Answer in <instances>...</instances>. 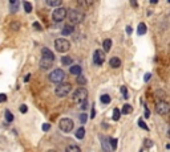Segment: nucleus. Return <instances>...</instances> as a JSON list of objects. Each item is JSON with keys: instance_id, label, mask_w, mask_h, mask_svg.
Instances as JSON below:
<instances>
[{"instance_id": "9d476101", "label": "nucleus", "mask_w": 170, "mask_h": 152, "mask_svg": "<svg viewBox=\"0 0 170 152\" xmlns=\"http://www.w3.org/2000/svg\"><path fill=\"white\" fill-rule=\"evenodd\" d=\"M53 65V61H51V60H47V58H43L41 57V61H40V68L44 70L47 69H51Z\"/></svg>"}, {"instance_id": "a878e982", "label": "nucleus", "mask_w": 170, "mask_h": 152, "mask_svg": "<svg viewBox=\"0 0 170 152\" xmlns=\"http://www.w3.org/2000/svg\"><path fill=\"white\" fill-rule=\"evenodd\" d=\"M77 83H79V85H85V83H87V78L81 74V76L77 77Z\"/></svg>"}, {"instance_id": "37998d69", "label": "nucleus", "mask_w": 170, "mask_h": 152, "mask_svg": "<svg viewBox=\"0 0 170 152\" xmlns=\"http://www.w3.org/2000/svg\"><path fill=\"white\" fill-rule=\"evenodd\" d=\"M167 136H169V138H170V130H169V131H167Z\"/></svg>"}, {"instance_id": "393cba45", "label": "nucleus", "mask_w": 170, "mask_h": 152, "mask_svg": "<svg viewBox=\"0 0 170 152\" xmlns=\"http://www.w3.org/2000/svg\"><path fill=\"white\" fill-rule=\"evenodd\" d=\"M120 115H121V111L118 108H114L113 110V121H118L120 119Z\"/></svg>"}, {"instance_id": "7c9ffc66", "label": "nucleus", "mask_w": 170, "mask_h": 152, "mask_svg": "<svg viewBox=\"0 0 170 152\" xmlns=\"http://www.w3.org/2000/svg\"><path fill=\"white\" fill-rule=\"evenodd\" d=\"M144 145H145V148H150L153 145V142L152 140H149V139H146L145 142H144Z\"/></svg>"}, {"instance_id": "aec40b11", "label": "nucleus", "mask_w": 170, "mask_h": 152, "mask_svg": "<svg viewBox=\"0 0 170 152\" xmlns=\"http://www.w3.org/2000/svg\"><path fill=\"white\" fill-rule=\"evenodd\" d=\"M85 136V128L84 127H80L79 130L76 131V138L77 139H83Z\"/></svg>"}, {"instance_id": "4468645a", "label": "nucleus", "mask_w": 170, "mask_h": 152, "mask_svg": "<svg viewBox=\"0 0 170 152\" xmlns=\"http://www.w3.org/2000/svg\"><path fill=\"white\" fill-rule=\"evenodd\" d=\"M109 65L112 66V68H120L121 66V60L120 58H117V57H112L110 58V61H109Z\"/></svg>"}, {"instance_id": "bb28decb", "label": "nucleus", "mask_w": 170, "mask_h": 152, "mask_svg": "<svg viewBox=\"0 0 170 152\" xmlns=\"http://www.w3.org/2000/svg\"><path fill=\"white\" fill-rule=\"evenodd\" d=\"M5 119H7L8 122L14 121V115H12V112H11L9 110H5Z\"/></svg>"}, {"instance_id": "6e6552de", "label": "nucleus", "mask_w": 170, "mask_h": 152, "mask_svg": "<svg viewBox=\"0 0 170 152\" xmlns=\"http://www.w3.org/2000/svg\"><path fill=\"white\" fill-rule=\"evenodd\" d=\"M60 126V130L64 132H70L73 130V127H75V125H73V121L72 119H69V118H64V119H61L59 123Z\"/></svg>"}, {"instance_id": "79ce46f5", "label": "nucleus", "mask_w": 170, "mask_h": 152, "mask_svg": "<svg viewBox=\"0 0 170 152\" xmlns=\"http://www.w3.org/2000/svg\"><path fill=\"white\" fill-rule=\"evenodd\" d=\"M166 148H167V149H170V144H167V145H166Z\"/></svg>"}, {"instance_id": "20e7f679", "label": "nucleus", "mask_w": 170, "mask_h": 152, "mask_svg": "<svg viewBox=\"0 0 170 152\" xmlns=\"http://www.w3.org/2000/svg\"><path fill=\"white\" fill-rule=\"evenodd\" d=\"M55 48L57 52L60 53H65L69 50L70 48V44L68 40H65V38H56L55 40Z\"/></svg>"}, {"instance_id": "412c9836", "label": "nucleus", "mask_w": 170, "mask_h": 152, "mask_svg": "<svg viewBox=\"0 0 170 152\" xmlns=\"http://www.w3.org/2000/svg\"><path fill=\"white\" fill-rule=\"evenodd\" d=\"M100 100H101V103L108 104V103H110V97H109L108 94H104V95H101Z\"/></svg>"}, {"instance_id": "cd10ccee", "label": "nucleus", "mask_w": 170, "mask_h": 152, "mask_svg": "<svg viewBox=\"0 0 170 152\" xmlns=\"http://www.w3.org/2000/svg\"><path fill=\"white\" fill-rule=\"evenodd\" d=\"M121 94H122V97L125 98V99H128V98H129V93H128V89H126L125 86H122V87H121Z\"/></svg>"}, {"instance_id": "c756f323", "label": "nucleus", "mask_w": 170, "mask_h": 152, "mask_svg": "<svg viewBox=\"0 0 170 152\" xmlns=\"http://www.w3.org/2000/svg\"><path fill=\"white\" fill-rule=\"evenodd\" d=\"M87 121H88V115L87 114H81L80 115V122L81 123L84 125V123H87Z\"/></svg>"}, {"instance_id": "2f4dec72", "label": "nucleus", "mask_w": 170, "mask_h": 152, "mask_svg": "<svg viewBox=\"0 0 170 152\" xmlns=\"http://www.w3.org/2000/svg\"><path fill=\"white\" fill-rule=\"evenodd\" d=\"M138 125H140V126H141V127H142V128H144V130H146V131H148V130H149V127H148V126H146V125H145V122H144V121H142V119H140V121H138Z\"/></svg>"}, {"instance_id": "a19ab883", "label": "nucleus", "mask_w": 170, "mask_h": 152, "mask_svg": "<svg viewBox=\"0 0 170 152\" xmlns=\"http://www.w3.org/2000/svg\"><path fill=\"white\" fill-rule=\"evenodd\" d=\"M81 108H83V110H85V108H87V102L81 103Z\"/></svg>"}, {"instance_id": "f8f14e48", "label": "nucleus", "mask_w": 170, "mask_h": 152, "mask_svg": "<svg viewBox=\"0 0 170 152\" xmlns=\"http://www.w3.org/2000/svg\"><path fill=\"white\" fill-rule=\"evenodd\" d=\"M69 72H70V74L79 77V76H81V72H83V69H81V66H79V65H73V66H70Z\"/></svg>"}, {"instance_id": "c03bdc74", "label": "nucleus", "mask_w": 170, "mask_h": 152, "mask_svg": "<svg viewBox=\"0 0 170 152\" xmlns=\"http://www.w3.org/2000/svg\"><path fill=\"white\" fill-rule=\"evenodd\" d=\"M105 152H109V151H106V149H105Z\"/></svg>"}, {"instance_id": "a211bd4d", "label": "nucleus", "mask_w": 170, "mask_h": 152, "mask_svg": "<svg viewBox=\"0 0 170 152\" xmlns=\"http://www.w3.org/2000/svg\"><path fill=\"white\" fill-rule=\"evenodd\" d=\"M47 4L49 7H57L59 8L61 5V0H47Z\"/></svg>"}, {"instance_id": "58836bf2", "label": "nucleus", "mask_w": 170, "mask_h": 152, "mask_svg": "<svg viewBox=\"0 0 170 152\" xmlns=\"http://www.w3.org/2000/svg\"><path fill=\"white\" fill-rule=\"evenodd\" d=\"M94 115H96V108H92V114H90V118H94Z\"/></svg>"}, {"instance_id": "4c0bfd02", "label": "nucleus", "mask_w": 170, "mask_h": 152, "mask_svg": "<svg viewBox=\"0 0 170 152\" xmlns=\"http://www.w3.org/2000/svg\"><path fill=\"white\" fill-rule=\"evenodd\" d=\"M33 27H35L36 29H39V31H41V27H40V24H39V23H35V24H33Z\"/></svg>"}, {"instance_id": "f257e3e1", "label": "nucleus", "mask_w": 170, "mask_h": 152, "mask_svg": "<svg viewBox=\"0 0 170 152\" xmlns=\"http://www.w3.org/2000/svg\"><path fill=\"white\" fill-rule=\"evenodd\" d=\"M68 19H69V21H70V25L80 24L81 21L85 19V13L79 9H69V12H68Z\"/></svg>"}, {"instance_id": "4be33fe9", "label": "nucleus", "mask_w": 170, "mask_h": 152, "mask_svg": "<svg viewBox=\"0 0 170 152\" xmlns=\"http://www.w3.org/2000/svg\"><path fill=\"white\" fill-rule=\"evenodd\" d=\"M133 111V107L130 104H124V107H122V114H130Z\"/></svg>"}, {"instance_id": "0eeeda50", "label": "nucleus", "mask_w": 170, "mask_h": 152, "mask_svg": "<svg viewBox=\"0 0 170 152\" xmlns=\"http://www.w3.org/2000/svg\"><path fill=\"white\" fill-rule=\"evenodd\" d=\"M156 111L160 115H167L170 114V103L165 102V100H160L156 104Z\"/></svg>"}, {"instance_id": "7ed1b4c3", "label": "nucleus", "mask_w": 170, "mask_h": 152, "mask_svg": "<svg viewBox=\"0 0 170 152\" xmlns=\"http://www.w3.org/2000/svg\"><path fill=\"white\" fill-rule=\"evenodd\" d=\"M70 91H72V85H70L69 82H65V83L63 82V83H60L59 86L56 87L55 94L57 95V97L63 98V97H66Z\"/></svg>"}, {"instance_id": "5701e85b", "label": "nucleus", "mask_w": 170, "mask_h": 152, "mask_svg": "<svg viewBox=\"0 0 170 152\" xmlns=\"http://www.w3.org/2000/svg\"><path fill=\"white\" fill-rule=\"evenodd\" d=\"M18 8H19V1L12 0V1H11V12H16Z\"/></svg>"}, {"instance_id": "f3484780", "label": "nucleus", "mask_w": 170, "mask_h": 152, "mask_svg": "<svg viewBox=\"0 0 170 152\" xmlns=\"http://www.w3.org/2000/svg\"><path fill=\"white\" fill-rule=\"evenodd\" d=\"M137 33L141 35V36L146 33V25L144 24V23H140V24H138V27H137Z\"/></svg>"}, {"instance_id": "e433bc0d", "label": "nucleus", "mask_w": 170, "mask_h": 152, "mask_svg": "<svg viewBox=\"0 0 170 152\" xmlns=\"http://www.w3.org/2000/svg\"><path fill=\"white\" fill-rule=\"evenodd\" d=\"M149 117H150V111L148 110V108H145V118L146 119H149Z\"/></svg>"}, {"instance_id": "39448f33", "label": "nucleus", "mask_w": 170, "mask_h": 152, "mask_svg": "<svg viewBox=\"0 0 170 152\" xmlns=\"http://www.w3.org/2000/svg\"><path fill=\"white\" fill-rule=\"evenodd\" d=\"M64 80H65V73L61 69H55L49 74V81L53 83H63Z\"/></svg>"}, {"instance_id": "2eb2a0df", "label": "nucleus", "mask_w": 170, "mask_h": 152, "mask_svg": "<svg viewBox=\"0 0 170 152\" xmlns=\"http://www.w3.org/2000/svg\"><path fill=\"white\" fill-rule=\"evenodd\" d=\"M61 64H63L64 66H69L70 64H73V60L70 58L69 56H63V57H61Z\"/></svg>"}, {"instance_id": "a18cd8bd", "label": "nucleus", "mask_w": 170, "mask_h": 152, "mask_svg": "<svg viewBox=\"0 0 170 152\" xmlns=\"http://www.w3.org/2000/svg\"><path fill=\"white\" fill-rule=\"evenodd\" d=\"M49 152H55V151H49Z\"/></svg>"}, {"instance_id": "9b49d317", "label": "nucleus", "mask_w": 170, "mask_h": 152, "mask_svg": "<svg viewBox=\"0 0 170 152\" xmlns=\"http://www.w3.org/2000/svg\"><path fill=\"white\" fill-rule=\"evenodd\" d=\"M43 53V58H47V60H51V61H55V54H53L48 48H43L41 50Z\"/></svg>"}, {"instance_id": "423d86ee", "label": "nucleus", "mask_w": 170, "mask_h": 152, "mask_svg": "<svg viewBox=\"0 0 170 152\" xmlns=\"http://www.w3.org/2000/svg\"><path fill=\"white\" fill-rule=\"evenodd\" d=\"M66 16H68V9H66V8H63V7L56 8L52 13V19H53V21H56V23L63 21Z\"/></svg>"}, {"instance_id": "dca6fc26", "label": "nucleus", "mask_w": 170, "mask_h": 152, "mask_svg": "<svg viewBox=\"0 0 170 152\" xmlns=\"http://www.w3.org/2000/svg\"><path fill=\"white\" fill-rule=\"evenodd\" d=\"M102 48H104V52H109L112 48V40L110 38H106L104 42H102Z\"/></svg>"}, {"instance_id": "ea45409f", "label": "nucleus", "mask_w": 170, "mask_h": 152, "mask_svg": "<svg viewBox=\"0 0 170 152\" xmlns=\"http://www.w3.org/2000/svg\"><path fill=\"white\" fill-rule=\"evenodd\" d=\"M126 33H128V35L132 33V27H126Z\"/></svg>"}, {"instance_id": "f03ea898", "label": "nucleus", "mask_w": 170, "mask_h": 152, "mask_svg": "<svg viewBox=\"0 0 170 152\" xmlns=\"http://www.w3.org/2000/svg\"><path fill=\"white\" fill-rule=\"evenodd\" d=\"M87 98H88V90L85 87H79L77 90H75L73 93V100L76 103H84L87 102Z\"/></svg>"}, {"instance_id": "473e14b6", "label": "nucleus", "mask_w": 170, "mask_h": 152, "mask_svg": "<svg viewBox=\"0 0 170 152\" xmlns=\"http://www.w3.org/2000/svg\"><path fill=\"white\" fill-rule=\"evenodd\" d=\"M27 111H28V107H27V106H25V104H21V106H20V112L25 114Z\"/></svg>"}, {"instance_id": "1a4fd4ad", "label": "nucleus", "mask_w": 170, "mask_h": 152, "mask_svg": "<svg viewBox=\"0 0 170 152\" xmlns=\"http://www.w3.org/2000/svg\"><path fill=\"white\" fill-rule=\"evenodd\" d=\"M104 61H105V53H104V50H100V49L94 50V53H93V62L96 64V65L101 66L102 64H104Z\"/></svg>"}, {"instance_id": "ddd939ff", "label": "nucleus", "mask_w": 170, "mask_h": 152, "mask_svg": "<svg viewBox=\"0 0 170 152\" xmlns=\"http://www.w3.org/2000/svg\"><path fill=\"white\" fill-rule=\"evenodd\" d=\"M72 32H75V27H73V25H70V24H68V25H65V27L63 28L61 35H63V36H68V35H70Z\"/></svg>"}, {"instance_id": "72a5a7b5", "label": "nucleus", "mask_w": 170, "mask_h": 152, "mask_svg": "<svg viewBox=\"0 0 170 152\" xmlns=\"http://www.w3.org/2000/svg\"><path fill=\"white\" fill-rule=\"evenodd\" d=\"M150 78H152V74H150V73H146L145 77H144V81H145V82H148Z\"/></svg>"}, {"instance_id": "c9c22d12", "label": "nucleus", "mask_w": 170, "mask_h": 152, "mask_svg": "<svg viewBox=\"0 0 170 152\" xmlns=\"http://www.w3.org/2000/svg\"><path fill=\"white\" fill-rule=\"evenodd\" d=\"M49 128H51V125H48V123H44V125H43V131H48Z\"/></svg>"}, {"instance_id": "6ab92c4d", "label": "nucleus", "mask_w": 170, "mask_h": 152, "mask_svg": "<svg viewBox=\"0 0 170 152\" xmlns=\"http://www.w3.org/2000/svg\"><path fill=\"white\" fill-rule=\"evenodd\" d=\"M65 152H81V149L79 145H68Z\"/></svg>"}, {"instance_id": "b1692460", "label": "nucleus", "mask_w": 170, "mask_h": 152, "mask_svg": "<svg viewBox=\"0 0 170 152\" xmlns=\"http://www.w3.org/2000/svg\"><path fill=\"white\" fill-rule=\"evenodd\" d=\"M23 5H24V9L27 13H29V12H32V4L29 3V1H24L23 3Z\"/></svg>"}, {"instance_id": "f704fd0d", "label": "nucleus", "mask_w": 170, "mask_h": 152, "mask_svg": "<svg viewBox=\"0 0 170 152\" xmlns=\"http://www.w3.org/2000/svg\"><path fill=\"white\" fill-rule=\"evenodd\" d=\"M5 100H7V95H5V94H0V103H1V102H5Z\"/></svg>"}, {"instance_id": "c85d7f7f", "label": "nucleus", "mask_w": 170, "mask_h": 152, "mask_svg": "<svg viewBox=\"0 0 170 152\" xmlns=\"http://www.w3.org/2000/svg\"><path fill=\"white\" fill-rule=\"evenodd\" d=\"M110 145H112V149H117V140L114 138L110 139Z\"/></svg>"}]
</instances>
